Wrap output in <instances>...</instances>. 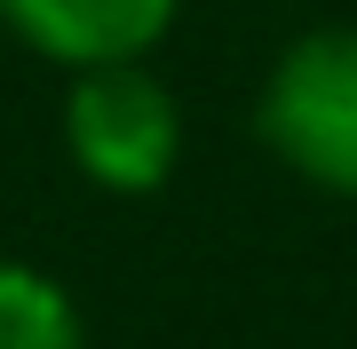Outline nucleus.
<instances>
[{"label": "nucleus", "instance_id": "obj_2", "mask_svg": "<svg viewBox=\"0 0 357 349\" xmlns=\"http://www.w3.org/2000/svg\"><path fill=\"white\" fill-rule=\"evenodd\" d=\"M64 151H72V167L88 175L96 191H119V199L159 191V183L175 175V159H183V111H175V95H167V79L143 72V56L72 72Z\"/></svg>", "mask_w": 357, "mask_h": 349}, {"label": "nucleus", "instance_id": "obj_4", "mask_svg": "<svg viewBox=\"0 0 357 349\" xmlns=\"http://www.w3.org/2000/svg\"><path fill=\"white\" fill-rule=\"evenodd\" d=\"M0 349H88L72 294L48 270L0 262Z\"/></svg>", "mask_w": 357, "mask_h": 349}, {"label": "nucleus", "instance_id": "obj_3", "mask_svg": "<svg viewBox=\"0 0 357 349\" xmlns=\"http://www.w3.org/2000/svg\"><path fill=\"white\" fill-rule=\"evenodd\" d=\"M0 16L64 72H88V64L151 56L175 24V0H0Z\"/></svg>", "mask_w": 357, "mask_h": 349}, {"label": "nucleus", "instance_id": "obj_1", "mask_svg": "<svg viewBox=\"0 0 357 349\" xmlns=\"http://www.w3.org/2000/svg\"><path fill=\"white\" fill-rule=\"evenodd\" d=\"M262 143L302 183L357 199V32H302L262 79Z\"/></svg>", "mask_w": 357, "mask_h": 349}]
</instances>
